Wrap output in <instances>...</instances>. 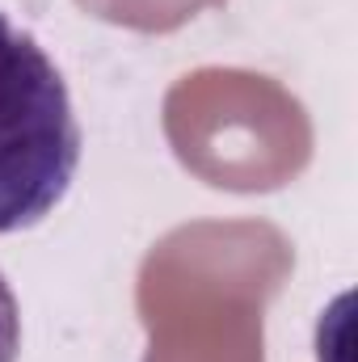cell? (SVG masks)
I'll use <instances>...</instances> for the list:
<instances>
[{"mask_svg": "<svg viewBox=\"0 0 358 362\" xmlns=\"http://www.w3.org/2000/svg\"><path fill=\"white\" fill-rule=\"evenodd\" d=\"M76 165L81 127L59 68L30 30L0 13V232L47 219Z\"/></svg>", "mask_w": 358, "mask_h": 362, "instance_id": "cell-3", "label": "cell"}, {"mask_svg": "<svg viewBox=\"0 0 358 362\" xmlns=\"http://www.w3.org/2000/svg\"><path fill=\"white\" fill-rule=\"evenodd\" d=\"M178 160L219 189H278L312 160V122L278 81L241 68H198L165 97Z\"/></svg>", "mask_w": 358, "mask_h": 362, "instance_id": "cell-2", "label": "cell"}, {"mask_svg": "<svg viewBox=\"0 0 358 362\" xmlns=\"http://www.w3.org/2000/svg\"><path fill=\"white\" fill-rule=\"evenodd\" d=\"M17 350H21V312L0 274V362H17Z\"/></svg>", "mask_w": 358, "mask_h": 362, "instance_id": "cell-5", "label": "cell"}, {"mask_svg": "<svg viewBox=\"0 0 358 362\" xmlns=\"http://www.w3.org/2000/svg\"><path fill=\"white\" fill-rule=\"evenodd\" d=\"M76 4L110 25H127L139 34H169L194 21L198 13L219 8L224 0H76Z\"/></svg>", "mask_w": 358, "mask_h": 362, "instance_id": "cell-4", "label": "cell"}, {"mask_svg": "<svg viewBox=\"0 0 358 362\" xmlns=\"http://www.w3.org/2000/svg\"><path fill=\"white\" fill-rule=\"evenodd\" d=\"M295 253L270 223H185L144 257L135 303L152 337L144 362H266L262 312Z\"/></svg>", "mask_w": 358, "mask_h": 362, "instance_id": "cell-1", "label": "cell"}]
</instances>
